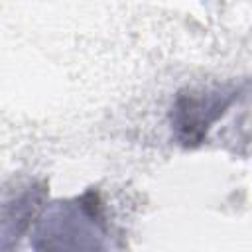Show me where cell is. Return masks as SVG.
Segmentation results:
<instances>
[{"label":"cell","mask_w":252,"mask_h":252,"mask_svg":"<svg viewBox=\"0 0 252 252\" xmlns=\"http://www.w3.org/2000/svg\"><path fill=\"white\" fill-rule=\"evenodd\" d=\"M87 197L55 205L35 228V252H106L98 217Z\"/></svg>","instance_id":"obj_1"},{"label":"cell","mask_w":252,"mask_h":252,"mask_svg":"<svg viewBox=\"0 0 252 252\" xmlns=\"http://www.w3.org/2000/svg\"><path fill=\"white\" fill-rule=\"evenodd\" d=\"M244 85L226 83L181 91L171 106V128L179 144L195 148L205 142L211 126L242 96Z\"/></svg>","instance_id":"obj_2"}]
</instances>
